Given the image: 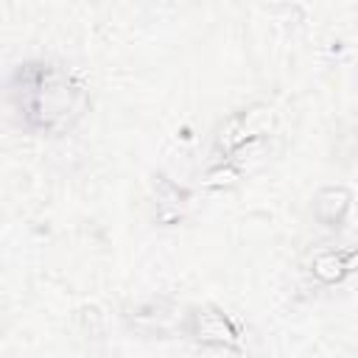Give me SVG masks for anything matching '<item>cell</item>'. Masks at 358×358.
<instances>
[{
	"mask_svg": "<svg viewBox=\"0 0 358 358\" xmlns=\"http://www.w3.org/2000/svg\"><path fill=\"white\" fill-rule=\"evenodd\" d=\"M131 322L143 330H157V333H165V330H173L179 322H182V310L165 299H157V302H145V305H137L131 310Z\"/></svg>",
	"mask_w": 358,
	"mask_h": 358,
	"instance_id": "cell-1",
	"label": "cell"
},
{
	"mask_svg": "<svg viewBox=\"0 0 358 358\" xmlns=\"http://www.w3.org/2000/svg\"><path fill=\"white\" fill-rule=\"evenodd\" d=\"M193 333H196V338H201L207 344H227V347L238 344V333H235L232 322L218 310L193 313Z\"/></svg>",
	"mask_w": 358,
	"mask_h": 358,
	"instance_id": "cell-2",
	"label": "cell"
},
{
	"mask_svg": "<svg viewBox=\"0 0 358 358\" xmlns=\"http://www.w3.org/2000/svg\"><path fill=\"white\" fill-rule=\"evenodd\" d=\"M232 179H235V171L232 168H221V171L207 173V182L210 185H224V182H232Z\"/></svg>",
	"mask_w": 358,
	"mask_h": 358,
	"instance_id": "cell-5",
	"label": "cell"
},
{
	"mask_svg": "<svg viewBox=\"0 0 358 358\" xmlns=\"http://www.w3.org/2000/svg\"><path fill=\"white\" fill-rule=\"evenodd\" d=\"M355 263V252H322L313 260V274L324 282H336L341 280Z\"/></svg>",
	"mask_w": 358,
	"mask_h": 358,
	"instance_id": "cell-4",
	"label": "cell"
},
{
	"mask_svg": "<svg viewBox=\"0 0 358 358\" xmlns=\"http://www.w3.org/2000/svg\"><path fill=\"white\" fill-rule=\"evenodd\" d=\"M347 207H350V193L344 187H327L316 199V215L327 227H336L341 221V215L347 213Z\"/></svg>",
	"mask_w": 358,
	"mask_h": 358,
	"instance_id": "cell-3",
	"label": "cell"
}]
</instances>
